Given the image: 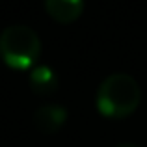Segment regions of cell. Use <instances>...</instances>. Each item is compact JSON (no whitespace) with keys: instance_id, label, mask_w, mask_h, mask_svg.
Wrapping results in <instances>:
<instances>
[{"instance_id":"cell-6","label":"cell","mask_w":147,"mask_h":147,"mask_svg":"<svg viewBox=\"0 0 147 147\" xmlns=\"http://www.w3.org/2000/svg\"><path fill=\"white\" fill-rule=\"evenodd\" d=\"M115 147H138V145H132V144H119V145H115Z\"/></svg>"},{"instance_id":"cell-2","label":"cell","mask_w":147,"mask_h":147,"mask_svg":"<svg viewBox=\"0 0 147 147\" xmlns=\"http://www.w3.org/2000/svg\"><path fill=\"white\" fill-rule=\"evenodd\" d=\"M41 54V39L32 28L13 24L0 34V58L11 69H28Z\"/></svg>"},{"instance_id":"cell-4","label":"cell","mask_w":147,"mask_h":147,"mask_svg":"<svg viewBox=\"0 0 147 147\" xmlns=\"http://www.w3.org/2000/svg\"><path fill=\"white\" fill-rule=\"evenodd\" d=\"M45 9L56 22L69 24L80 17L84 0H45Z\"/></svg>"},{"instance_id":"cell-3","label":"cell","mask_w":147,"mask_h":147,"mask_svg":"<svg viewBox=\"0 0 147 147\" xmlns=\"http://www.w3.org/2000/svg\"><path fill=\"white\" fill-rule=\"evenodd\" d=\"M67 110L61 104H45L34 112V125L43 134H52L63 127Z\"/></svg>"},{"instance_id":"cell-5","label":"cell","mask_w":147,"mask_h":147,"mask_svg":"<svg viewBox=\"0 0 147 147\" xmlns=\"http://www.w3.org/2000/svg\"><path fill=\"white\" fill-rule=\"evenodd\" d=\"M30 88L36 95H50L58 90V76L47 65H37L30 73Z\"/></svg>"},{"instance_id":"cell-1","label":"cell","mask_w":147,"mask_h":147,"mask_svg":"<svg viewBox=\"0 0 147 147\" xmlns=\"http://www.w3.org/2000/svg\"><path fill=\"white\" fill-rule=\"evenodd\" d=\"M140 84L127 73L106 76L97 90V110L106 117H127L140 106Z\"/></svg>"}]
</instances>
